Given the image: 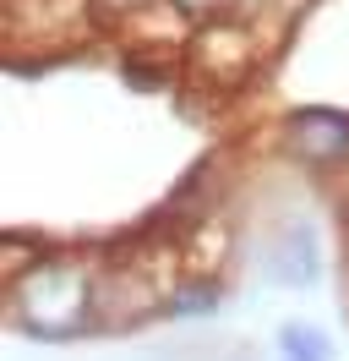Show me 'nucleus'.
Instances as JSON below:
<instances>
[{"label":"nucleus","instance_id":"f03ea898","mask_svg":"<svg viewBox=\"0 0 349 361\" xmlns=\"http://www.w3.org/2000/svg\"><path fill=\"white\" fill-rule=\"evenodd\" d=\"M284 350H289V361H333L327 339L317 334V329H305V323H289V329H284Z\"/></svg>","mask_w":349,"mask_h":361},{"label":"nucleus","instance_id":"f257e3e1","mask_svg":"<svg viewBox=\"0 0 349 361\" xmlns=\"http://www.w3.org/2000/svg\"><path fill=\"white\" fill-rule=\"evenodd\" d=\"M273 274H279L284 285H305L311 274H317V247H311V230H284L279 241V257H273Z\"/></svg>","mask_w":349,"mask_h":361}]
</instances>
